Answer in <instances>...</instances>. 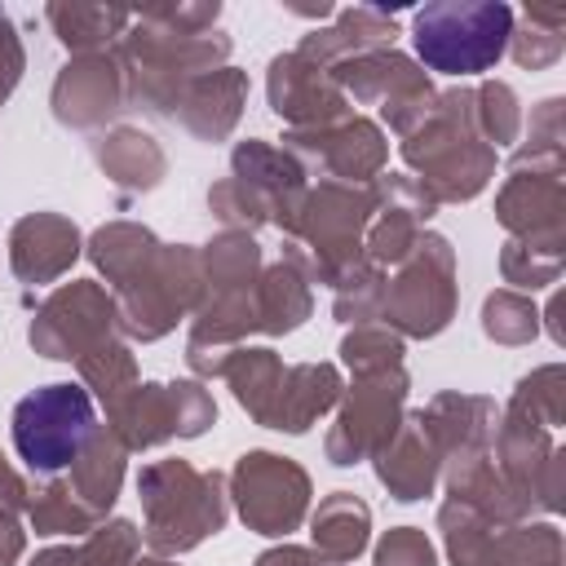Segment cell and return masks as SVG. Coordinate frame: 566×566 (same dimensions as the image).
Masks as SVG:
<instances>
[{"label": "cell", "instance_id": "8fae6325", "mask_svg": "<svg viewBox=\"0 0 566 566\" xmlns=\"http://www.w3.org/2000/svg\"><path fill=\"white\" fill-rule=\"evenodd\" d=\"M398 35V27H394V18H385L380 9H354V13H345L340 18V27H332V31H314V40H305L301 44V57H327L332 49H354V53H367V49H376V44H385V40H394Z\"/></svg>", "mask_w": 566, "mask_h": 566}, {"label": "cell", "instance_id": "44dd1931", "mask_svg": "<svg viewBox=\"0 0 566 566\" xmlns=\"http://www.w3.org/2000/svg\"><path fill=\"white\" fill-rule=\"evenodd\" d=\"M340 212H345V230H358V226H363V212L354 208V199H349V195H345V203H340ZM305 226H310V234H314V243H318V248L327 252V239H332V230H336V221H332V217H310Z\"/></svg>", "mask_w": 566, "mask_h": 566}, {"label": "cell", "instance_id": "277c9868", "mask_svg": "<svg viewBox=\"0 0 566 566\" xmlns=\"http://www.w3.org/2000/svg\"><path fill=\"white\" fill-rule=\"evenodd\" d=\"M234 486H239V509L243 517L261 531V535H283L296 526L301 509H305V473L292 469L287 460L279 455H243L239 473H234Z\"/></svg>", "mask_w": 566, "mask_h": 566}, {"label": "cell", "instance_id": "4fadbf2b", "mask_svg": "<svg viewBox=\"0 0 566 566\" xmlns=\"http://www.w3.org/2000/svg\"><path fill=\"white\" fill-rule=\"evenodd\" d=\"M133 13L124 9H102V4H49V22L62 35L66 49H93L111 40Z\"/></svg>", "mask_w": 566, "mask_h": 566}, {"label": "cell", "instance_id": "ac0fdd59", "mask_svg": "<svg viewBox=\"0 0 566 566\" xmlns=\"http://www.w3.org/2000/svg\"><path fill=\"white\" fill-rule=\"evenodd\" d=\"M376 566H433V553H429L424 535L402 526V531H389V539L376 553Z\"/></svg>", "mask_w": 566, "mask_h": 566}, {"label": "cell", "instance_id": "9c48e42d", "mask_svg": "<svg viewBox=\"0 0 566 566\" xmlns=\"http://www.w3.org/2000/svg\"><path fill=\"white\" fill-rule=\"evenodd\" d=\"M500 217L513 230H531V234H548L562 239V186L557 172H531L517 177L504 199H500Z\"/></svg>", "mask_w": 566, "mask_h": 566}, {"label": "cell", "instance_id": "d6986e66", "mask_svg": "<svg viewBox=\"0 0 566 566\" xmlns=\"http://www.w3.org/2000/svg\"><path fill=\"white\" fill-rule=\"evenodd\" d=\"M128 548H133V526H128V522H115V526H111L106 535H97L84 553H75L71 566H115Z\"/></svg>", "mask_w": 566, "mask_h": 566}, {"label": "cell", "instance_id": "cb8c5ba5", "mask_svg": "<svg viewBox=\"0 0 566 566\" xmlns=\"http://www.w3.org/2000/svg\"><path fill=\"white\" fill-rule=\"evenodd\" d=\"M137 566H168V562H137Z\"/></svg>", "mask_w": 566, "mask_h": 566}, {"label": "cell", "instance_id": "ba28073f", "mask_svg": "<svg viewBox=\"0 0 566 566\" xmlns=\"http://www.w3.org/2000/svg\"><path fill=\"white\" fill-rule=\"evenodd\" d=\"M115 97H119V75L97 53L71 62L62 71V80H57V93H53L57 115L71 119V124H93V119L111 115L115 111Z\"/></svg>", "mask_w": 566, "mask_h": 566}, {"label": "cell", "instance_id": "ffe728a7", "mask_svg": "<svg viewBox=\"0 0 566 566\" xmlns=\"http://www.w3.org/2000/svg\"><path fill=\"white\" fill-rule=\"evenodd\" d=\"M18 71H22V49H18V35H13V22L0 13V97L13 88V80H18Z\"/></svg>", "mask_w": 566, "mask_h": 566}, {"label": "cell", "instance_id": "3957f363", "mask_svg": "<svg viewBox=\"0 0 566 566\" xmlns=\"http://www.w3.org/2000/svg\"><path fill=\"white\" fill-rule=\"evenodd\" d=\"M142 500H146V513H150V544L164 548V553L190 548L226 522L221 482L199 478L195 469H186L177 460L150 464L142 473Z\"/></svg>", "mask_w": 566, "mask_h": 566}, {"label": "cell", "instance_id": "52a82bcc", "mask_svg": "<svg viewBox=\"0 0 566 566\" xmlns=\"http://www.w3.org/2000/svg\"><path fill=\"white\" fill-rule=\"evenodd\" d=\"M402 402V376L394 371V380H389V371H380L376 376V398L367 394V389H354V402L345 407V416H340V429L332 433V460L336 464H354L376 438H380V424H389L394 420V407ZM394 429V424H389Z\"/></svg>", "mask_w": 566, "mask_h": 566}, {"label": "cell", "instance_id": "5bb4252c", "mask_svg": "<svg viewBox=\"0 0 566 566\" xmlns=\"http://www.w3.org/2000/svg\"><path fill=\"white\" fill-rule=\"evenodd\" d=\"M380 478L398 491V500H416V495L429 491V482H433V464H429V455L420 451L416 429L402 433V438L394 442V451L385 447V455H380Z\"/></svg>", "mask_w": 566, "mask_h": 566}, {"label": "cell", "instance_id": "9a60e30c", "mask_svg": "<svg viewBox=\"0 0 566 566\" xmlns=\"http://www.w3.org/2000/svg\"><path fill=\"white\" fill-rule=\"evenodd\" d=\"M102 164L115 172V181L150 186L155 172H159V150L150 146V137H142V133H133V128H119V133L106 142Z\"/></svg>", "mask_w": 566, "mask_h": 566}, {"label": "cell", "instance_id": "7a4b0ae2", "mask_svg": "<svg viewBox=\"0 0 566 566\" xmlns=\"http://www.w3.org/2000/svg\"><path fill=\"white\" fill-rule=\"evenodd\" d=\"M93 433V398L80 385H44L13 407V447L35 473L71 469Z\"/></svg>", "mask_w": 566, "mask_h": 566}, {"label": "cell", "instance_id": "5b68a950", "mask_svg": "<svg viewBox=\"0 0 566 566\" xmlns=\"http://www.w3.org/2000/svg\"><path fill=\"white\" fill-rule=\"evenodd\" d=\"M270 102L279 115L296 119V124H318V119H332L340 115V88L336 80L323 75V66H314L310 57L301 53H287L270 66Z\"/></svg>", "mask_w": 566, "mask_h": 566}, {"label": "cell", "instance_id": "7402d4cb", "mask_svg": "<svg viewBox=\"0 0 566 566\" xmlns=\"http://www.w3.org/2000/svg\"><path fill=\"white\" fill-rule=\"evenodd\" d=\"M13 504H22V482L0 464V513H9Z\"/></svg>", "mask_w": 566, "mask_h": 566}, {"label": "cell", "instance_id": "7c38bea8", "mask_svg": "<svg viewBox=\"0 0 566 566\" xmlns=\"http://www.w3.org/2000/svg\"><path fill=\"white\" fill-rule=\"evenodd\" d=\"M314 539H318V548H327L336 562L354 557V553L363 548V539H367V509H363L354 495L336 491V495L318 509V517H314Z\"/></svg>", "mask_w": 566, "mask_h": 566}, {"label": "cell", "instance_id": "6da1fadb", "mask_svg": "<svg viewBox=\"0 0 566 566\" xmlns=\"http://www.w3.org/2000/svg\"><path fill=\"white\" fill-rule=\"evenodd\" d=\"M513 9L500 0H442L416 13V53L442 75H478L500 62Z\"/></svg>", "mask_w": 566, "mask_h": 566}, {"label": "cell", "instance_id": "30bf717a", "mask_svg": "<svg viewBox=\"0 0 566 566\" xmlns=\"http://www.w3.org/2000/svg\"><path fill=\"white\" fill-rule=\"evenodd\" d=\"M75 256V230L57 217H31L13 234V265L27 279H49Z\"/></svg>", "mask_w": 566, "mask_h": 566}, {"label": "cell", "instance_id": "2e32d148", "mask_svg": "<svg viewBox=\"0 0 566 566\" xmlns=\"http://www.w3.org/2000/svg\"><path fill=\"white\" fill-rule=\"evenodd\" d=\"M486 332L500 340H526L535 332V314H531V305H522L513 296H491L486 301Z\"/></svg>", "mask_w": 566, "mask_h": 566}, {"label": "cell", "instance_id": "e0dca14e", "mask_svg": "<svg viewBox=\"0 0 566 566\" xmlns=\"http://www.w3.org/2000/svg\"><path fill=\"white\" fill-rule=\"evenodd\" d=\"M473 102H482V106H473V115H482V124L495 142H509L517 133V106H513V93L504 84H486Z\"/></svg>", "mask_w": 566, "mask_h": 566}, {"label": "cell", "instance_id": "8992f818", "mask_svg": "<svg viewBox=\"0 0 566 566\" xmlns=\"http://www.w3.org/2000/svg\"><path fill=\"white\" fill-rule=\"evenodd\" d=\"M424 248V256L398 279V287H394V314H398V323L407 327V332H416V336H429V332H438L442 323H447V314H451V274L447 279H438L433 283V261H438V252L447 248L442 239H424L420 243Z\"/></svg>", "mask_w": 566, "mask_h": 566}, {"label": "cell", "instance_id": "603a6c76", "mask_svg": "<svg viewBox=\"0 0 566 566\" xmlns=\"http://www.w3.org/2000/svg\"><path fill=\"white\" fill-rule=\"evenodd\" d=\"M256 566H314V557L301 548H283V553H265Z\"/></svg>", "mask_w": 566, "mask_h": 566}]
</instances>
